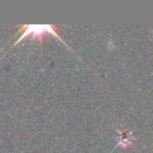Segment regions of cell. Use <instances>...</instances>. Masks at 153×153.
Returning <instances> with one entry per match:
<instances>
[{
  "label": "cell",
  "mask_w": 153,
  "mask_h": 153,
  "mask_svg": "<svg viewBox=\"0 0 153 153\" xmlns=\"http://www.w3.org/2000/svg\"><path fill=\"white\" fill-rule=\"evenodd\" d=\"M20 30H21V36L15 41V43L12 45V47L17 45L18 43L21 42L24 38H26V37H28V36L37 38L41 42V41L43 40V37L48 36V35L55 36L56 38H58L61 42H63L64 44L67 46V44L64 42L63 39H62L61 37L59 36V34L56 32L55 26L51 25V24H30V25H22L21 27H20Z\"/></svg>",
  "instance_id": "6da1fadb"
}]
</instances>
